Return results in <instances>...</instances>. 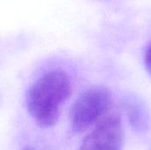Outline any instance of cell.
Wrapping results in <instances>:
<instances>
[{"label":"cell","mask_w":151,"mask_h":150,"mask_svg":"<svg viewBox=\"0 0 151 150\" xmlns=\"http://www.w3.org/2000/svg\"><path fill=\"white\" fill-rule=\"evenodd\" d=\"M71 91L70 77L62 69L49 71L32 84L27 95V107L38 126L49 128L57 123L61 106Z\"/></svg>","instance_id":"obj_1"},{"label":"cell","mask_w":151,"mask_h":150,"mask_svg":"<svg viewBox=\"0 0 151 150\" xmlns=\"http://www.w3.org/2000/svg\"><path fill=\"white\" fill-rule=\"evenodd\" d=\"M26 150H36V149H27Z\"/></svg>","instance_id":"obj_5"},{"label":"cell","mask_w":151,"mask_h":150,"mask_svg":"<svg viewBox=\"0 0 151 150\" xmlns=\"http://www.w3.org/2000/svg\"><path fill=\"white\" fill-rule=\"evenodd\" d=\"M110 103V92L104 87L94 86L84 91L70 112L72 130L75 133L87 130L107 111Z\"/></svg>","instance_id":"obj_2"},{"label":"cell","mask_w":151,"mask_h":150,"mask_svg":"<svg viewBox=\"0 0 151 150\" xmlns=\"http://www.w3.org/2000/svg\"><path fill=\"white\" fill-rule=\"evenodd\" d=\"M123 141L121 118L119 115H111L86 136L79 150H121Z\"/></svg>","instance_id":"obj_3"},{"label":"cell","mask_w":151,"mask_h":150,"mask_svg":"<svg viewBox=\"0 0 151 150\" xmlns=\"http://www.w3.org/2000/svg\"><path fill=\"white\" fill-rule=\"evenodd\" d=\"M145 63H146V66L148 68V70L151 72V46L150 49L148 50L146 56H145Z\"/></svg>","instance_id":"obj_4"}]
</instances>
